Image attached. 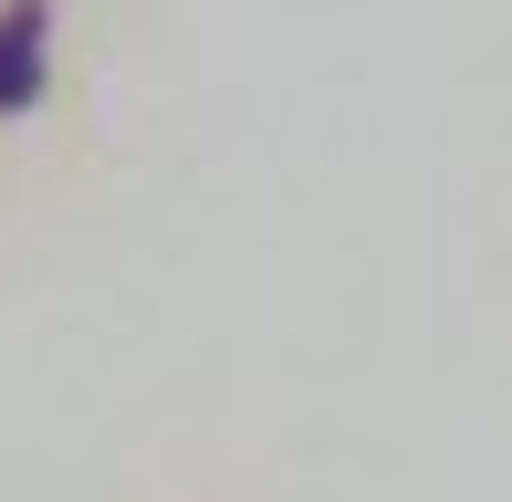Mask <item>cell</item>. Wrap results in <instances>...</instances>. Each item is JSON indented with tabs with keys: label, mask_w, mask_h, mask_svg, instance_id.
Returning <instances> with one entry per match:
<instances>
[{
	"label": "cell",
	"mask_w": 512,
	"mask_h": 502,
	"mask_svg": "<svg viewBox=\"0 0 512 502\" xmlns=\"http://www.w3.org/2000/svg\"><path fill=\"white\" fill-rule=\"evenodd\" d=\"M42 95V0H11L0 11V105Z\"/></svg>",
	"instance_id": "1"
}]
</instances>
